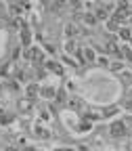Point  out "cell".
Instances as JSON below:
<instances>
[{
	"label": "cell",
	"mask_w": 132,
	"mask_h": 151,
	"mask_svg": "<svg viewBox=\"0 0 132 151\" xmlns=\"http://www.w3.org/2000/svg\"><path fill=\"white\" fill-rule=\"evenodd\" d=\"M111 134L113 137H124L126 134V126H124V122H116L111 126Z\"/></svg>",
	"instance_id": "obj_1"
},
{
	"label": "cell",
	"mask_w": 132,
	"mask_h": 151,
	"mask_svg": "<svg viewBox=\"0 0 132 151\" xmlns=\"http://www.w3.org/2000/svg\"><path fill=\"white\" fill-rule=\"evenodd\" d=\"M124 19H126V4H122L116 13H113V21H116V23L118 21H124Z\"/></svg>",
	"instance_id": "obj_2"
},
{
	"label": "cell",
	"mask_w": 132,
	"mask_h": 151,
	"mask_svg": "<svg viewBox=\"0 0 132 151\" xmlns=\"http://www.w3.org/2000/svg\"><path fill=\"white\" fill-rule=\"evenodd\" d=\"M32 59H34V61H42V52H40V48H34Z\"/></svg>",
	"instance_id": "obj_3"
},
{
	"label": "cell",
	"mask_w": 132,
	"mask_h": 151,
	"mask_svg": "<svg viewBox=\"0 0 132 151\" xmlns=\"http://www.w3.org/2000/svg\"><path fill=\"white\" fill-rule=\"evenodd\" d=\"M48 67H50L55 73H63V69H61V65H59V63H48Z\"/></svg>",
	"instance_id": "obj_4"
},
{
	"label": "cell",
	"mask_w": 132,
	"mask_h": 151,
	"mask_svg": "<svg viewBox=\"0 0 132 151\" xmlns=\"http://www.w3.org/2000/svg\"><path fill=\"white\" fill-rule=\"evenodd\" d=\"M84 57H86L88 61H92V59H94V52H92L90 48H84Z\"/></svg>",
	"instance_id": "obj_5"
},
{
	"label": "cell",
	"mask_w": 132,
	"mask_h": 151,
	"mask_svg": "<svg viewBox=\"0 0 132 151\" xmlns=\"http://www.w3.org/2000/svg\"><path fill=\"white\" fill-rule=\"evenodd\" d=\"M21 38H23V44H29V32L23 27V34H21Z\"/></svg>",
	"instance_id": "obj_6"
},
{
	"label": "cell",
	"mask_w": 132,
	"mask_h": 151,
	"mask_svg": "<svg viewBox=\"0 0 132 151\" xmlns=\"http://www.w3.org/2000/svg\"><path fill=\"white\" fill-rule=\"evenodd\" d=\"M67 52H75V42H73V40L67 42Z\"/></svg>",
	"instance_id": "obj_7"
},
{
	"label": "cell",
	"mask_w": 132,
	"mask_h": 151,
	"mask_svg": "<svg viewBox=\"0 0 132 151\" xmlns=\"http://www.w3.org/2000/svg\"><path fill=\"white\" fill-rule=\"evenodd\" d=\"M120 36L124 38V40H130V32H128V29H122V32H120Z\"/></svg>",
	"instance_id": "obj_8"
},
{
	"label": "cell",
	"mask_w": 132,
	"mask_h": 151,
	"mask_svg": "<svg viewBox=\"0 0 132 151\" xmlns=\"http://www.w3.org/2000/svg\"><path fill=\"white\" fill-rule=\"evenodd\" d=\"M84 21L92 25V23H94V17H92V15H84Z\"/></svg>",
	"instance_id": "obj_9"
},
{
	"label": "cell",
	"mask_w": 132,
	"mask_h": 151,
	"mask_svg": "<svg viewBox=\"0 0 132 151\" xmlns=\"http://www.w3.org/2000/svg\"><path fill=\"white\" fill-rule=\"evenodd\" d=\"M42 94H44V97H52V88H44Z\"/></svg>",
	"instance_id": "obj_10"
},
{
	"label": "cell",
	"mask_w": 132,
	"mask_h": 151,
	"mask_svg": "<svg viewBox=\"0 0 132 151\" xmlns=\"http://www.w3.org/2000/svg\"><path fill=\"white\" fill-rule=\"evenodd\" d=\"M67 32H69V36H75V27L73 25H67Z\"/></svg>",
	"instance_id": "obj_11"
},
{
	"label": "cell",
	"mask_w": 132,
	"mask_h": 151,
	"mask_svg": "<svg viewBox=\"0 0 132 151\" xmlns=\"http://www.w3.org/2000/svg\"><path fill=\"white\" fill-rule=\"evenodd\" d=\"M124 50H126V57H128V59H130V61H132V52H130V50H128V48H124Z\"/></svg>",
	"instance_id": "obj_12"
},
{
	"label": "cell",
	"mask_w": 132,
	"mask_h": 151,
	"mask_svg": "<svg viewBox=\"0 0 132 151\" xmlns=\"http://www.w3.org/2000/svg\"><path fill=\"white\" fill-rule=\"evenodd\" d=\"M59 151H73V149H59Z\"/></svg>",
	"instance_id": "obj_13"
}]
</instances>
